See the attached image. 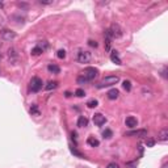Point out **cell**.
I'll return each mask as SVG.
<instances>
[{
  "mask_svg": "<svg viewBox=\"0 0 168 168\" xmlns=\"http://www.w3.org/2000/svg\"><path fill=\"white\" fill-rule=\"evenodd\" d=\"M119 82V78L117 75H113V76H106L104 78L101 82L97 84V88H105V87H112L114 84H117Z\"/></svg>",
  "mask_w": 168,
  "mask_h": 168,
  "instance_id": "cell-1",
  "label": "cell"
},
{
  "mask_svg": "<svg viewBox=\"0 0 168 168\" xmlns=\"http://www.w3.org/2000/svg\"><path fill=\"white\" fill-rule=\"evenodd\" d=\"M97 74H99V71H97V69H95V67H87V69L83 71V76L86 78L88 82L93 80V79L97 76Z\"/></svg>",
  "mask_w": 168,
  "mask_h": 168,
  "instance_id": "cell-2",
  "label": "cell"
},
{
  "mask_svg": "<svg viewBox=\"0 0 168 168\" xmlns=\"http://www.w3.org/2000/svg\"><path fill=\"white\" fill-rule=\"evenodd\" d=\"M109 34H110V37H112V39L113 38H119L122 35V29L119 28V25H117V24H113L109 29Z\"/></svg>",
  "mask_w": 168,
  "mask_h": 168,
  "instance_id": "cell-3",
  "label": "cell"
},
{
  "mask_svg": "<svg viewBox=\"0 0 168 168\" xmlns=\"http://www.w3.org/2000/svg\"><path fill=\"white\" fill-rule=\"evenodd\" d=\"M42 80L39 78H37V76H34L33 79H32V82H30V88H32V92H39L42 89Z\"/></svg>",
  "mask_w": 168,
  "mask_h": 168,
  "instance_id": "cell-4",
  "label": "cell"
},
{
  "mask_svg": "<svg viewBox=\"0 0 168 168\" xmlns=\"http://www.w3.org/2000/svg\"><path fill=\"white\" fill-rule=\"evenodd\" d=\"M78 62L79 63H89L91 62V53H88V51H84V50H80L78 53Z\"/></svg>",
  "mask_w": 168,
  "mask_h": 168,
  "instance_id": "cell-5",
  "label": "cell"
},
{
  "mask_svg": "<svg viewBox=\"0 0 168 168\" xmlns=\"http://www.w3.org/2000/svg\"><path fill=\"white\" fill-rule=\"evenodd\" d=\"M125 137H139V138H143V137H147V130L146 129L131 130V131H127V133L125 134Z\"/></svg>",
  "mask_w": 168,
  "mask_h": 168,
  "instance_id": "cell-6",
  "label": "cell"
},
{
  "mask_svg": "<svg viewBox=\"0 0 168 168\" xmlns=\"http://www.w3.org/2000/svg\"><path fill=\"white\" fill-rule=\"evenodd\" d=\"M105 122H106V118H105V116H102L101 113H96L93 116V123L96 126H102Z\"/></svg>",
  "mask_w": 168,
  "mask_h": 168,
  "instance_id": "cell-7",
  "label": "cell"
},
{
  "mask_svg": "<svg viewBox=\"0 0 168 168\" xmlns=\"http://www.w3.org/2000/svg\"><path fill=\"white\" fill-rule=\"evenodd\" d=\"M2 38L5 39V41H11V39L16 38V33H15L13 30L4 29V30H2Z\"/></svg>",
  "mask_w": 168,
  "mask_h": 168,
  "instance_id": "cell-8",
  "label": "cell"
},
{
  "mask_svg": "<svg viewBox=\"0 0 168 168\" xmlns=\"http://www.w3.org/2000/svg\"><path fill=\"white\" fill-rule=\"evenodd\" d=\"M125 123H126L127 127H130V129H134V127L138 126V119L135 118V117H133V116H130V117H127L125 119Z\"/></svg>",
  "mask_w": 168,
  "mask_h": 168,
  "instance_id": "cell-9",
  "label": "cell"
},
{
  "mask_svg": "<svg viewBox=\"0 0 168 168\" xmlns=\"http://www.w3.org/2000/svg\"><path fill=\"white\" fill-rule=\"evenodd\" d=\"M110 61L113 62V63H116V65H118V66H121L122 65V61L119 59V57H118V53L116 50H113L110 53Z\"/></svg>",
  "mask_w": 168,
  "mask_h": 168,
  "instance_id": "cell-10",
  "label": "cell"
},
{
  "mask_svg": "<svg viewBox=\"0 0 168 168\" xmlns=\"http://www.w3.org/2000/svg\"><path fill=\"white\" fill-rule=\"evenodd\" d=\"M118 95H119L118 89H116V88H112V89L108 92V99H109V100H116V99H118Z\"/></svg>",
  "mask_w": 168,
  "mask_h": 168,
  "instance_id": "cell-11",
  "label": "cell"
},
{
  "mask_svg": "<svg viewBox=\"0 0 168 168\" xmlns=\"http://www.w3.org/2000/svg\"><path fill=\"white\" fill-rule=\"evenodd\" d=\"M158 139H159V141H162V142L168 141V130L167 129H163L160 133L158 134Z\"/></svg>",
  "mask_w": 168,
  "mask_h": 168,
  "instance_id": "cell-12",
  "label": "cell"
},
{
  "mask_svg": "<svg viewBox=\"0 0 168 168\" xmlns=\"http://www.w3.org/2000/svg\"><path fill=\"white\" fill-rule=\"evenodd\" d=\"M47 71H49L50 74H59L61 72V69H59V66H57V65H49L47 66Z\"/></svg>",
  "mask_w": 168,
  "mask_h": 168,
  "instance_id": "cell-13",
  "label": "cell"
},
{
  "mask_svg": "<svg viewBox=\"0 0 168 168\" xmlns=\"http://www.w3.org/2000/svg\"><path fill=\"white\" fill-rule=\"evenodd\" d=\"M88 125V118L84 117V116H80L78 119V126L79 127H86Z\"/></svg>",
  "mask_w": 168,
  "mask_h": 168,
  "instance_id": "cell-14",
  "label": "cell"
},
{
  "mask_svg": "<svg viewBox=\"0 0 168 168\" xmlns=\"http://www.w3.org/2000/svg\"><path fill=\"white\" fill-rule=\"evenodd\" d=\"M87 143H88V145H89L91 147H97V146L100 145V142H99L95 137H89V138H88V139H87Z\"/></svg>",
  "mask_w": 168,
  "mask_h": 168,
  "instance_id": "cell-15",
  "label": "cell"
},
{
  "mask_svg": "<svg viewBox=\"0 0 168 168\" xmlns=\"http://www.w3.org/2000/svg\"><path fill=\"white\" fill-rule=\"evenodd\" d=\"M42 53H43V50L41 49V47H39V45L32 49V55H34V57H37V55H41Z\"/></svg>",
  "mask_w": 168,
  "mask_h": 168,
  "instance_id": "cell-16",
  "label": "cell"
},
{
  "mask_svg": "<svg viewBox=\"0 0 168 168\" xmlns=\"http://www.w3.org/2000/svg\"><path fill=\"white\" fill-rule=\"evenodd\" d=\"M57 87H58V82H49L45 88H46L47 91H51V89H55Z\"/></svg>",
  "mask_w": 168,
  "mask_h": 168,
  "instance_id": "cell-17",
  "label": "cell"
},
{
  "mask_svg": "<svg viewBox=\"0 0 168 168\" xmlns=\"http://www.w3.org/2000/svg\"><path fill=\"white\" fill-rule=\"evenodd\" d=\"M87 105H88V108H96L99 105V101H97V100H95V99H92V100H89V101L87 102Z\"/></svg>",
  "mask_w": 168,
  "mask_h": 168,
  "instance_id": "cell-18",
  "label": "cell"
},
{
  "mask_svg": "<svg viewBox=\"0 0 168 168\" xmlns=\"http://www.w3.org/2000/svg\"><path fill=\"white\" fill-rule=\"evenodd\" d=\"M122 87H123V88H125V89H126L127 92H129V91L131 89V83H130L129 80H125V82H123V83H122Z\"/></svg>",
  "mask_w": 168,
  "mask_h": 168,
  "instance_id": "cell-19",
  "label": "cell"
},
{
  "mask_svg": "<svg viewBox=\"0 0 168 168\" xmlns=\"http://www.w3.org/2000/svg\"><path fill=\"white\" fill-rule=\"evenodd\" d=\"M71 153H72L74 155H76L78 158H83V156H84V155H83L82 153H79V151H78L76 149H75V147H71Z\"/></svg>",
  "mask_w": 168,
  "mask_h": 168,
  "instance_id": "cell-20",
  "label": "cell"
},
{
  "mask_svg": "<svg viewBox=\"0 0 168 168\" xmlns=\"http://www.w3.org/2000/svg\"><path fill=\"white\" fill-rule=\"evenodd\" d=\"M75 95H76L78 97H83V96H86V92H84V89H82V88H79V89L75 91Z\"/></svg>",
  "mask_w": 168,
  "mask_h": 168,
  "instance_id": "cell-21",
  "label": "cell"
},
{
  "mask_svg": "<svg viewBox=\"0 0 168 168\" xmlns=\"http://www.w3.org/2000/svg\"><path fill=\"white\" fill-rule=\"evenodd\" d=\"M57 57H58L59 59H65V58H66V51H65V50H58Z\"/></svg>",
  "mask_w": 168,
  "mask_h": 168,
  "instance_id": "cell-22",
  "label": "cell"
},
{
  "mask_svg": "<svg viewBox=\"0 0 168 168\" xmlns=\"http://www.w3.org/2000/svg\"><path fill=\"white\" fill-rule=\"evenodd\" d=\"M87 82H88V80L83 76V75H82V76H79V78L76 79V83H78V84H80V86H82V84H86Z\"/></svg>",
  "mask_w": 168,
  "mask_h": 168,
  "instance_id": "cell-23",
  "label": "cell"
},
{
  "mask_svg": "<svg viewBox=\"0 0 168 168\" xmlns=\"http://www.w3.org/2000/svg\"><path fill=\"white\" fill-rule=\"evenodd\" d=\"M30 113H32V114H37V116H38V114H39L38 106H37V105H33V106H32V108H30Z\"/></svg>",
  "mask_w": 168,
  "mask_h": 168,
  "instance_id": "cell-24",
  "label": "cell"
},
{
  "mask_svg": "<svg viewBox=\"0 0 168 168\" xmlns=\"http://www.w3.org/2000/svg\"><path fill=\"white\" fill-rule=\"evenodd\" d=\"M112 134H113V133H112V130H110V129H106V130L102 133L104 138H110V137H112Z\"/></svg>",
  "mask_w": 168,
  "mask_h": 168,
  "instance_id": "cell-25",
  "label": "cell"
},
{
  "mask_svg": "<svg viewBox=\"0 0 168 168\" xmlns=\"http://www.w3.org/2000/svg\"><path fill=\"white\" fill-rule=\"evenodd\" d=\"M155 145V141L154 139H147V142H146V146L147 147H153Z\"/></svg>",
  "mask_w": 168,
  "mask_h": 168,
  "instance_id": "cell-26",
  "label": "cell"
},
{
  "mask_svg": "<svg viewBox=\"0 0 168 168\" xmlns=\"http://www.w3.org/2000/svg\"><path fill=\"white\" fill-rule=\"evenodd\" d=\"M88 45L91 47H97V42L93 41V39H89V41H88Z\"/></svg>",
  "mask_w": 168,
  "mask_h": 168,
  "instance_id": "cell-27",
  "label": "cell"
},
{
  "mask_svg": "<svg viewBox=\"0 0 168 168\" xmlns=\"http://www.w3.org/2000/svg\"><path fill=\"white\" fill-rule=\"evenodd\" d=\"M41 4H45V5H49V4H53V0H39Z\"/></svg>",
  "mask_w": 168,
  "mask_h": 168,
  "instance_id": "cell-28",
  "label": "cell"
},
{
  "mask_svg": "<svg viewBox=\"0 0 168 168\" xmlns=\"http://www.w3.org/2000/svg\"><path fill=\"white\" fill-rule=\"evenodd\" d=\"M106 168H119V166L117 163H109V164L106 166Z\"/></svg>",
  "mask_w": 168,
  "mask_h": 168,
  "instance_id": "cell-29",
  "label": "cell"
},
{
  "mask_svg": "<svg viewBox=\"0 0 168 168\" xmlns=\"http://www.w3.org/2000/svg\"><path fill=\"white\" fill-rule=\"evenodd\" d=\"M110 39H105V49L106 50H110Z\"/></svg>",
  "mask_w": 168,
  "mask_h": 168,
  "instance_id": "cell-30",
  "label": "cell"
},
{
  "mask_svg": "<svg viewBox=\"0 0 168 168\" xmlns=\"http://www.w3.org/2000/svg\"><path fill=\"white\" fill-rule=\"evenodd\" d=\"M65 95H66V97H70V96H71V93H70V92H66Z\"/></svg>",
  "mask_w": 168,
  "mask_h": 168,
  "instance_id": "cell-31",
  "label": "cell"
},
{
  "mask_svg": "<svg viewBox=\"0 0 168 168\" xmlns=\"http://www.w3.org/2000/svg\"><path fill=\"white\" fill-rule=\"evenodd\" d=\"M162 168H168V164H167V163H166V164H163V167Z\"/></svg>",
  "mask_w": 168,
  "mask_h": 168,
  "instance_id": "cell-32",
  "label": "cell"
},
{
  "mask_svg": "<svg viewBox=\"0 0 168 168\" xmlns=\"http://www.w3.org/2000/svg\"><path fill=\"white\" fill-rule=\"evenodd\" d=\"M3 7H4V4H3L2 2H0V8H3Z\"/></svg>",
  "mask_w": 168,
  "mask_h": 168,
  "instance_id": "cell-33",
  "label": "cell"
}]
</instances>
